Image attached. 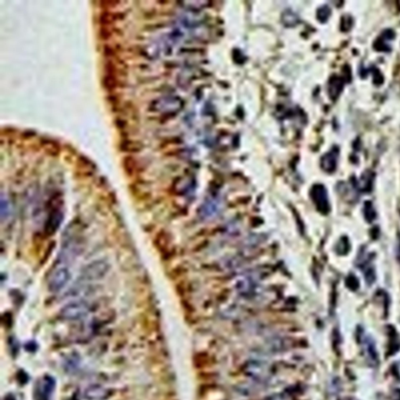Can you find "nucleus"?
Instances as JSON below:
<instances>
[{"label":"nucleus","instance_id":"1","mask_svg":"<svg viewBox=\"0 0 400 400\" xmlns=\"http://www.w3.org/2000/svg\"><path fill=\"white\" fill-rule=\"evenodd\" d=\"M246 375L255 382L264 383L272 375V369L268 364L260 359H251L246 363Z\"/></svg>","mask_w":400,"mask_h":400},{"label":"nucleus","instance_id":"2","mask_svg":"<svg viewBox=\"0 0 400 400\" xmlns=\"http://www.w3.org/2000/svg\"><path fill=\"white\" fill-rule=\"evenodd\" d=\"M71 279V272L66 266L58 265L50 273L48 285L53 292H59L65 288Z\"/></svg>","mask_w":400,"mask_h":400},{"label":"nucleus","instance_id":"3","mask_svg":"<svg viewBox=\"0 0 400 400\" xmlns=\"http://www.w3.org/2000/svg\"><path fill=\"white\" fill-rule=\"evenodd\" d=\"M88 314V307L82 303H74L66 306L63 310V316L68 320L83 318Z\"/></svg>","mask_w":400,"mask_h":400},{"label":"nucleus","instance_id":"4","mask_svg":"<svg viewBox=\"0 0 400 400\" xmlns=\"http://www.w3.org/2000/svg\"><path fill=\"white\" fill-rule=\"evenodd\" d=\"M143 145L141 142L134 141L129 139H123L120 143L121 151L126 153H139L143 149Z\"/></svg>","mask_w":400,"mask_h":400},{"label":"nucleus","instance_id":"5","mask_svg":"<svg viewBox=\"0 0 400 400\" xmlns=\"http://www.w3.org/2000/svg\"><path fill=\"white\" fill-rule=\"evenodd\" d=\"M55 382L51 377L46 376L43 378V382L41 385V399L49 400V397L54 390Z\"/></svg>","mask_w":400,"mask_h":400},{"label":"nucleus","instance_id":"6","mask_svg":"<svg viewBox=\"0 0 400 400\" xmlns=\"http://www.w3.org/2000/svg\"><path fill=\"white\" fill-rule=\"evenodd\" d=\"M114 30H111V27H107V26H104V27L100 29L99 36L100 39L102 40H109L112 37Z\"/></svg>","mask_w":400,"mask_h":400},{"label":"nucleus","instance_id":"7","mask_svg":"<svg viewBox=\"0 0 400 400\" xmlns=\"http://www.w3.org/2000/svg\"><path fill=\"white\" fill-rule=\"evenodd\" d=\"M10 213V206L7 198H4V196L1 198V217L2 219L4 217H8Z\"/></svg>","mask_w":400,"mask_h":400},{"label":"nucleus","instance_id":"8","mask_svg":"<svg viewBox=\"0 0 400 400\" xmlns=\"http://www.w3.org/2000/svg\"><path fill=\"white\" fill-rule=\"evenodd\" d=\"M114 123H115L116 127L120 129V131H125V130H127V127H128L127 121H126L125 119L122 118V117H116Z\"/></svg>","mask_w":400,"mask_h":400},{"label":"nucleus","instance_id":"9","mask_svg":"<svg viewBox=\"0 0 400 400\" xmlns=\"http://www.w3.org/2000/svg\"><path fill=\"white\" fill-rule=\"evenodd\" d=\"M266 400H292V398L288 394L283 392V393H278L272 395Z\"/></svg>","mask_w":400,"mask_h":400}]
</instances>
